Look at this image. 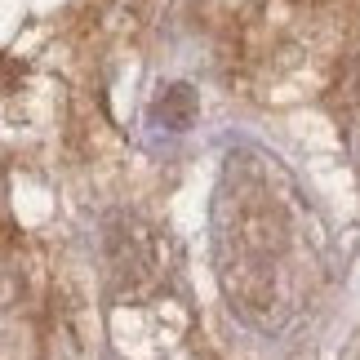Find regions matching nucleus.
Instances as JSON below:
<instances>
[{
	"label": "nucleus",
	"mask_w": 360,
	"mask_h": 360,
	"mask_svg": "<svg viewBox=\"0 0 360 360\" xmlns=\"http://www.w3.org/2000/svg\"><path fill=\"white\" fill-rule=\"evenodd\" d=\"M156 120H165L169 129H191V120H196V94L187 85H169L156 103Z\"/></svg>",
	"instance_id": "1"
}]
</instances>
